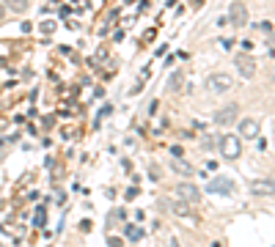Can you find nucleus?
I'll list each match as a JSON object with an SVG mask.
<instances>
[{"mask_svg":"<svg viewBox=\"0 0 275 247\" xmlns=\"http://www.w3.org/2000/svg\"><path fill=\"white\" fill-rule=\"evenodd\" d=\"M237 69H239V74H242V77H253L256 74V61L250 55H237Z\"/></svg>","mask_w":275,"mask_h":247,"instance_id":"7","label":"nucleus"},{"mask_svg":"<svg viewBox=\"0 0 275 247\" xmlns=\"http://www.w3.org/2000/svg\"><path fill=\"white\" fill-rule=\"evenodd\" d=\"M259 31L264 33L267 39H270V36H272V22H261V25H259Z\"/></svg>","mask_w":275,"mask_h":247,"instance_id":"11","label":"nucleus"},{"mask_svg":"<svg viewBox=\"0 0 275 247\" xmlns=\"http://www.w3.org/2000/svg\"><path fill=\"white\" fill-rule=\"evenodd\" d=\"M176 195L182 198L185 203H198V201H201V192H198L196 184H179L176 187Z\"/></svg>","mask_w":275,"mask_h":247,"instance_id":"5","label":"nucleus"},{"mask_svg":"<svg viewBox=\"0 0 275 247\" xmlns=\"http://www.w3.org/2000/svg\"><path fill=\"white\" fill-rule=\"evenodd\" d=\"M52 28H55V22H47V25H42L44 33H52Z\"/></svg>","mask_w":275,"mask_h":247,"instance_id":"12","label":"nucleus"},{"mask_svg":"<svg viewBox=\"0 0 275 247\" xmlns=\"http://www.w3.org/2000/svg\"><path fill=\"white\" fill-rule=\"evenodd\" d=\"M209 192H223V195H229V192H234V187H231V181L229 179H215L212 184L207 187Z\"/></svg>","mask_w":275,"mask_h":247,"instance_id":"8","label":"nucleus"},{"mask_svg":"<svg viewBox=\"0 0 275 247\" xmlns=\"http://www.w3.org/2000/svg\"><path fill=\"white\" fill-rule=\"evenodd\" d=\"M259 129H261L259 118H242V121H239V138H242V140H253V138H259Z\"/></svg>","mask_w":275,"mask_h":247,"instance_id":"3","label":"nucleus"},{"mask_svg":"<svg viewBox=\"0 0 275 247\" xmlns=\"http://www.w3.org/2000/svg\"><path fill=\"white\" fill-rule=\"evenodd\" d=\"M229 20H231L234 28H242L245 22H248V9H245L242 3H234L231 11H229Z\"/></svg>","mask_w":275,"mask_h":247,"instance_id":"6","label":"nucleus"},{"mask_svg":"<svg viewBox=\"0 0 275 247\" xmlns=\"http://www.w3.org/2000/svg\"><path fill=\"white\" fill-rule=\"evenodd\" d=\"M239 151H242V140H239L237 135H226V138H220V154H223L226 160H237Z\"/></svg>","mask_w":275,"mask_h":247,"instance_id":"1","label":"nucleus"},{"mask_svg":"<svg viewBox=\"0 0 275 247\" xmlns=\"http://www.w3.org/2000/svg\"><path fill=\"white\" fill-rule=\"evenodd\" d=\"M231 85H234V80L229 77V74H209L207 77V88H209V93H226V91H231Z\"/></svg>","mask_w":275,"mask_h":247,"instance_id":"2","label":"nucleus"},{"mask_svg":"<svg viewBox=\"0 0 275 247\" xmlns=\"http://www.w3.org/2000/svg\"><path fill=\"white\" fill-rule=\"evenodd\" d=\"M6 6H9L11 11H20V14H25L28 11V0H3Z\"/></svg>","mask_w":275,"mask_h":247,"instance_id":"10","label":"nucleus"},{"mask_svg":"<svg viewBox=\"0 0 275 247\" xmlns=\"http://www.w3.org/2000/svg\"><path fill=\"white\" fill-rule=\"evenodd\" d=\"M171 168H173V173H179V176H193V173H196V168H193V165H187L185 160L171 162Z\"/></svg>","mask_w":275,"mask_h":247,"instance_id":"9","label":"nucleus"},{"mask_svg":"<svg viewBox=\"0 0 275 247\" xmlns=\"http://www.w3.org/2000/svg\"><path fill=\"white\" fill-rule=\"evenodd\" d=\"M237 115H239V107L237 104H229V107H223V110L215 113V124H218V127H229V124H234Z\"/></svg>","mask_w":275,"mask_h":247,"instance_id":"4","label":"nucleus"}]
</instances>
